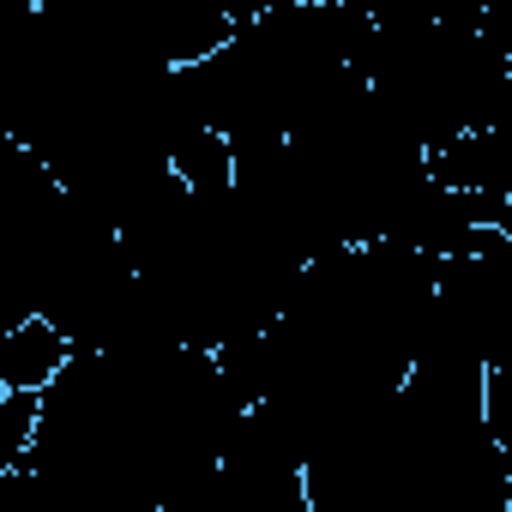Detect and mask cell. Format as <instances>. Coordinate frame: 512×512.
Instances as JSON below:
<instances>
[{"label":"cell","instance_id":"cell-1","mask_svg":"<svg viewBox=\"0 0 512 512\" xmlns=\"http://www.w3.org/2000/svg\"><path fill=\"white\" fill-rule=\"evenodd\" d=\"M434 175L464 187V193H482L494 205H512V115L440 145L434 151Z\"/></svg>","mask_w":512,"mask_h":512},{"label":"cell","instance_id":"cell-3","mask_svg":"<svg viewBox=\"0 0 512 512\" xmlns=\"http://www.w3.org/2000/svg\"><path fill=\"white\" fill-rule=\"evenodd\" d=\"M350 7H356V0H350Z\"/></svg>","mask_w":512,"mask_h":512},{"label":"cell","instance_id":"cell-2","mask_svg":"<svg viewBox=\"0 0 512 512\" xmlns=\"http://www.w3.org/2000/svg\"><path fill=\"white\" fill-rule=\"evenodd\" d=\"M73 350H79V344H73L55 320L31 314V320H19V326L0 332V386L43 392V386L67 368V356H73Z\"/></svg>","mask_w":512,"mask_h":512}]
</instances>
